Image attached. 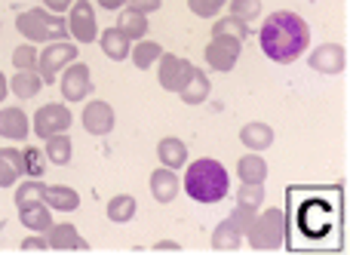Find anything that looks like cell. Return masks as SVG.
<instances>
[{"label": "cell", "instance_id": "cell-36", "mask_svg": "<svg viewBox=\"0 0 350 255\" xmlns=\"http://www.w3.org/2000/svg\"><path fill=\"white\" fill-rule=\"evenodd\" d=\"M12 65H16L18 71H34L37 68V46H31V43L16 46L12 49Z\"/></svg>", "mask_w": 350, "mask_h": 255}, {"label": "cell", "instance_id": "cell-12", "mask_svg": "<svg viewBox=\"0 0 350 255\" xmlns=\"http://www.w3.org/2000/svg\"><path fill=\"white\" fill-rule=\"evenodd\" d=\"M308 65L320 74H329V77H332V74H341L347 65V49L341 46V43H323L320 49L310 53Z\"/></svg>", "mask_w": 350, "mask_h": 255}, {"label": "cell", "instance_id": "cell-19", "mask_svg": "<svg viewBox=\"0 0 350 255\" xmlns=\"http://www.w3.org/2000/svg\"><path fill=\"white\" fill-rule=\"evenodd\" d=\"M18 222L34 234H46L49 225H53V213H49V206L40 200V203H31V206L18 209Z\"/></svg>", "mask_w": 350, "mask_h": 255}, {"label": "cell", "instance_id": "cell-41", "mask_svg": "<svg viewBox=\"0 0 350 255\" xmlns=\"http://www.w3.org/2000/svg\"><path fill=\"white\" fill-rule=\"evenodd\" d=\"M43 3H46L43 10H49V12H55V16H62V12H65L68 6L74 3V0H43Z\"/></svg>", "mask_w": 350, "mask_h": 255}, {"label": "cell", "instance_id": "cell-23", "mask_svg": "<svg viewBox=\"0 0 350 255\" xmlns=\"http://www.w3.org/2000/svg\"><path fill=\"white\" fill-rule=\"evenodd\" d=\"M114 28H120L123 34L129 37V40H145V34L151 31V25H148V16H142V12H135V10H123Z\"/></svg>", "mask_w": 350, "mask_h": 255}, {"label": "cell", "instance_id": "cell-16", "mask_svg": "<svg viewBox=\"0 0 350 255\" xmlns=\"http://www.w3.org/2000/svg\"><path fill=\"white\" fill-rule=\"evenodd\" d=\"M181 182L178 176H175V170H170V166H157V170L151 172V194L154 200L160 203H172L175 194H178Z\"/></svg>", "mask_w": 350, "mask_h": 255}, {"label": "cell", "instance_id": "cell-37", "mask_svg": "<svg viewBox=\"0 0 350 255\" xmlns=\"http://www.w3.org/2000/svg\"><path fill=\"white\" fill-rule=\"evenodd\" d=\"M187 6H191V12L193 16H200V18H212V16H218V12L228 6V0H187Z\"/></svg>", "mask_w": 350, "mask_h": 255}, {"label": "cell", "instance_id": "cell-15", "mask_svg": "<svg viewBox=\"0 0 350 255\" xmlns=\"http://www.w3.org/2000/svg\"><path fill=\"white\" fill-rule=\"evenodd\" d=\"M31 133L28 114L22 108H3L0 111V135L10 142H25Z\"/></svg>", "mask_w": 350, "mask_h": 255}, {"label": "cell", "instance_id": "cell-44", "mask_svg": "<svg viewBox=\"0 0 350 255\" xmlns=\"http://www.w3.org/2000/svg\"><path fill=\"white\" fill-rule=\"evenodd\" d=\"M6 92H10V80H6V74H0V102L6 98Z\"/></svg>", "mask_w": 350, "mask_h": 255}, {"label": "cell", "instance_id": "cell-9", "mask_svg": "<svg viewBox=\"0 0 350 255\" xmlns=\"http://www.w3.org/2000/svg\"><path fill=\"white\" fill-rule=\"evenodd\" d=\"M240 49H243V40L230 34H212L209 46H206V62H209L212 71H230L240 59Z\"/></svg>", "mask_w": 350, "mask_h": 255}, {"label": "cell", "instance_id": "cell-38", "mask_svg": "<svg viewBox=\"0 0 350 255\" xmlns=\"http://www.w3.org/2000/svg\"><path fill=\"white\" fill-rule=\"evenodd\" d=\"M255 215H258V209H249V206H240V203H237L234 213H230L228 219H230V225H234L237 231H240L243 237H246V231H249V225L255 222Z\"/></svg>", "mask_w": 350, "mask_h": 255}, {"label": "cell", "instance_id": "cell-3", "mask_svg": "<svg viewBox=\"0 0 350 255\" xmlns=\"http://www.w3.org/2000/svg\"><path fill=\"white\" fill-rule=\"evenodd\" d=\"M230 188V176L228 170H224L218 160H193L191 166H187L185 172V191L191 200L197 203H218L224 200V194H228Z\"/></svg>", "mask_w": 350, "mask_h": 255}, {"label": "cell", "instance_id": "cell-33", "mask_svg": "<svg viewBox=\"0 0 350 255\" xmlns=\"http://www.w3.org/2000/svg\"><path fill=\"white\" fill-rule=\"evenodd\" d=\"M46 154L43 151H37V148H25L22 151V166H25V176H31V178H40L43 172H46Z\"/></svg>", "mask_w": 350, "mask_h": 255}, {"label": "cell", "instance_id": "cell-6", "mask_svg": "<svg viewBox=\"0 0 350 255\" xmlns=\"http://www.w3.org/2000/svg\"><path fill=\"white\" fill-rule=\"evenodd\" d=\"M71 62H77V46L68 43V40H53L43 53H37V68L34 71L40 74L43 86H46V83H55L59 71H65Z\"/></svg>", "mask_w": 350, "mask_h": 255}, {"label": "cell", "instance_id": "cell-27", "mask_svg": "<svg viewBox=\"0 0 350 255\" xmlns=\"http://www.w3.org/2000/svg\"><path fill=\"white\" fill-rule=\"evenodd\" d=\"M10 86H12V96L28 102V98H37V92L43 90V80H40L37 71H18Z\"/></svg>", "mask_w": 350, "mask_h": 255}, {"label": "cell", "instance_id": "cell-24", "mask_svg": "<svg viewBox=\"0 0 350 255\" xmlns=\"http://www.w3.org/2000/svg\"><path fill=\"white\" fill-rule=\"evenodd\" d=\"M157 157H160V163L163 166H170V170H178V166H185V160H187V145L181 139H160V145H157Z\"/></svg>", "mask_w": 350, "mask_h": 255}, {"label": "cell", "instance_id": "cell-14", "mask_svg": "<svg viewBox=\"0 0 350 255\" xmlns=\"http://www.w3.org/2000/svg\"><path fill=\"white\" fill-rule=\"evenodd\" d=\"M46 246L55 250V252H86L90 250V243L77 234V228L74 225H55V222L46 231Z\"/></svg>", "mask_w": 350, "mask_h": 255}, {"label": "cell", "instance_id": "cell-11", "mask_svg": "<svg viewBox=\"0 0 350 255\" xmlns=\"http://www.w3.org/2000/svg\"><path fill=\"white\" fill-rule=\"evenodd\" d=\"M157 62H160V74H157L160 86H163L166 92H181V86L191 80L193 65L187 59H178V55H172V53H163Z\"/></svg>", "mask_w": 350, "mask_h": 255}, {"label": "cell", "instance_id": "cell-29", "mask_svg": "<svg viewBox=\"0 0 350 255\" xmlns=\"http://www.w3.org/2000/svg\"><path fill=\"white\" fill-rule=\"evenodd\" d=\"M135 209H139V203H135L133 194H117L108 203V219L117 222V225H126V222L135 219Z\"/></svg>", "mask_w": 350, "mask_h": 255}, {"label": "cell", "instance_id": "cell-2", "mask_svg": "<svg viewBox=\"0 0 350 255\" xmlns=\"http://www.w3.org/2000/svg\"><path fill=\"white\" fill-rule=\"evenodd\" d=\"M258 43H261V53L271 62H277V65H292L295 59H301V55L308 53L310 28L298 12L280 10L265 18Z\"/></svg>", "mask_w": 350, "mask_h": 255}, {"label": "cell", "instance_id": "cell-42", "mask_svg": "<svg viewBox=\"0 0 350 255\" xmlns=\"http://www.w3.org/2000/svg\"><path fill=\"white\" fill-rule=\"evenodd\" d=\"M154 252H181V246L175 240H157L154 243Z\"/></svg>", "mask_w": 350, "mask_h": 255}, {"label": "cell", "instance_id": "cell-43", "mask_svg": "<svg viewBox=\"0 0 350 255\" xmlns=\"http://www.w3.org/2000/svg\"><path fill=\"white\" fill-rule=\"evenodd\" d=\"M96 3H98V6H105V10L111 12V10H120V6L126 3V0H96Z\"/></svg>", "mask_w": 350, "mask_h": 255}, {"label": "cell", "instance_id": "cell-22", "mask_svg": "<svg viewBox=\"0 0 350 255\" xmlns=\"http://www.w3.org/2000/svg\"><path fill=\"white\" fill-rule=\"evenodd\" d=\"M178 96H181V102H185V105H200V102H206V98H209V77H206L200 68H193L191 80L181 86Z\"/></svg>", "mask_w": 350, "mask_h": 255}, {"label": "cell", "instance_id": "cell-25", "mask_svg": "<svg viewBox=\"0 0 350 255\" xmlns=\"http://www.w3.org/2000/svg\"><path fill=\"white\" fill-rule=\"evenodd\" d=\"M71 151H74V145H71V135H68V133L49 135L46 148H43L46 160H49V163H55V166H68V163H71Z\"/></svg>", "mask_w": 350, "mask_h": 255}, {"label": "cell", "instance_id": "cell-17", "mask_svg": "<svg viewBox=\"0 0 350 255\" xmlns=\"http://www.w3.org/2000/svg\"><path fill=\"white\" fill-rule=\"evenodd\" d=\"M96 40L102 43V53L108 55V59H114V62L129 59V53H133V40H129L120 28H105Z\"/></svg>", "mask_w": 350, "mask_h": 255}, {"label": "cell", "instance_id": "cell-1", "mask_svg": "<svg viewBox=\"0 0 350 255\" xmlns=\"http://www.w3.org/2000/svg\"><path fill=\"white\" fill-rule=\"evenodd\" d=\"M292 231L289 246L292 250H326L332 243V234L338 231V206L329 200L326 191H310L304 200L292 191Z\"/></svg>", "mask_w": 350, "mask_h": 255}, {"label": "cell", "instance_id": "cell-31", "mask_svg": "<svg viewBox=\"0 0 350 255\" xmlns=\"http://www.w3.org/2000/svg\"><path fill=\"white\" fill-rule=\"evenodd\" d=\"M237 203L249 209H258L265 203V182H243L237 191Z\"/></svg>", "mask_w": 350, "mask_h": 255}, {"label": "cell", "instance_id": "cell-30", "mask_svg": "<svg viewBox=\"0 0 350 255\" xmlns=\"http://www.w3.org/2000/svg\"><path fill=\"white\" fill-rule=\"evenodd\" d=\"M163 55V49H160V43L154 40H135V53H129V59H133V65L139 68V71H148V68L154 65V62Z\"/></svg>", "mask_w": 350, "mask_h": 255}, {"label": "cell", "instance_id": "cell-20", "mask_svg": "<svg viewBox=\"0 0 350 255\" xmlns=\"http://www.w3.org/2000/svg\"><path fill=\"white\" fill-rule=\"evenodd\" d=\"M22 176H25L22 151H12V148H0V188H12V185H16Z\"/></svg>", "mask_w": 350, "mask_h": 255}, {"label": "cell", "instance_id": "cell-40", "mask_svg": "<svg viewBox=\"0 0 350 255\" xmlns=\"http://www.w3.org/2000/svg\"><path fill=\"white\" fill-rule=\"evenodd\" d=\"M126 3H129V10L148 16V12H157L160 10V3H163V0H126Z\"/></svg>", "mask_w": 350, "mask_h": 255}, {"label": "cell", "instance_id": "cell-39", "mask_svg": "<svg viewBox=\"0 0 350 255\" xmlns=\"http://www.w3.org/2000/svg\"><path fill=\"white\" fill-rule=\"evenodd\" d=\"M46 237L43 234H31V237L22 240V252H46Z\"/></svg>", "mask_w": 350, "mask_h": 255}, {"label": "cell", "instance_id": "cell-26", "mask_svg": "<svg viewBox=\"0 0 350 255\" xmlns=\"http://www.w3.org/2000/svg\"><path fill=\"white\" fill-rule=\"evenodd\" d=\"M237 176H240V182H265V178H267L265 157H261L258 151L240 157V163H237Z\"/></svg>", "mask_w": 350, "mask_h": 255}, {"label": "cell", "instance_id": "cell-7", "mask_svg": "<svg viewBox=\"0 0 350 255\" xmlns=\"http://www.w3.org/2000/svg\"><path fill=\"white\" fill-rule=\"evenodd\" d=\"M74 114L68 105H59V102H49L43 105V108H37L34 114V133L40 135V139H49V135H59V133H68V126H71Z\"/></svg>", "mask_w": 350, "mask_h": 255}, {"label": "cell", "instance_id": "cell-5", "mask_svg": "<svg viewBox=\"0 0 350 255\" xmlns=\"http://www.w3.org/2000/svg\"><path fill=\"white\" fill-rule=\"evenodd\" d=\"M246 240L258 252L280 250L286 240V213L283 209H265L261 215H255V222L246 231Z\"/></svg>", "mask_w": 350, "mask_h": 255}, {"label": "cell", "instance_id": "cell-21", "mask_svg": "<svg viewBox=\"0 0 350 255\" xmlns=\"http://www.w3.org/2000/svg\"><path fill=\"white\" fill-rule=\"evenodd\" d=\"M240 142L249 151H267L273 145V129L267 123H246L240 129Z\"/></svg>", "mask_w": 350, "mask_h": 255}, {"label": "cell", "instance_id": "cell-8", "mask_svg": "<svg viewBox=\"0 0 350 255\" xmlns=\"http://www.w3.org/2000/svg\"><path fill=\"white\" fill-rule=\"evenodd\" d=\"M71 16H68V34L77 43H92L98 37V22H96V10H92L90 0H74Z\"/></svg>", "mask_w": 350, "mask_h": 255}, {"label": "cell", "instance_id": "cell-34", "mask_svg": "<svg viewBox=\"0 0 350 255\" xmlns=\"http://www.w3.org/2000/svg\"><path fill=\"white\" fill-rule=\"evenodd\" d=\"M212 34H230V37H237V40H246L249 28H246V22H240V18L224 16V18H218V22H215Z\"/></svg>", "mask_w": 350, "mask_h": 255}, {"label": "cell", "instance_id": "cell-10", "mask_svg": "<svg viewBox=\"0 0 350 255\" xmlns=\"http://www.w3.org/2000/svg\"><path fill=\"white\" fill-rule=\"evenodd\" d=\"M59 86H62V98H65V102H83V98L92 92L90 68H86L83 62H71V65L62 71Z\"/></svg>", "mask_w": 350, "mask_h": 255}, {"label": "cell", "instance_id": "cell-28", "mask_svg": "<svg viewBox=\"0 0 350 255\" xmlns=\"http://www.w3.org/2000/svg\"><path fill=\"white\" fill-rule=\"evenodd\" d=\"M240 240H243V234L237 231L234 225H230V219H224L221 225L212 231V250H218V252H234V250H240Z\"/></svg>", "mask_w": 350, "mask_h": 255}, {"label": "cell", "instance_id": "cell-4", "mask_svg": "<svg viewBox=\"0 0 350 255\" xmlns=\"http://www.w3.org/2000/svg\"><path fill=\"white\" fill-rule=\"evenodd\" d=\"M16 28L28 37L31 43H53V40H65L68 37V18L55 16L49 10H25L16 16Z\"/></svg>", "mask_w": 350, "mask_h": 255}, {"label": "cell", "instance_id": "cell-32", "mask_svg": "<svg viewBox=\"0 0 350 255\" xmlns=\"http://www.w3.org/2000/svg\"><path fill=\"white\" fill-rule=\"evenodd\" d=\"M43 200V182L40 178H28L16 188V206H31V203H40Z\"/></svg>", "mask_w": 350, "mask_h": 255}, {"label": "cell", "instance_id": "cell-13", "mask_svg": "<svg viewBox=\"0 0 350 255\" xmlns=\"http://www.w3.org/2000/svg\"><path fill=\"white\" fill-rule=\"evenodd\" d=\"M80 120H83V129L90 135H108L111 129H114V108H111L108 102H102V98L86 102Z\"/></svg>", "mask_w": 350, "mask_h": 255}, {"label": "cell", "instance_id": "cell-18", "mask_svg": "<svg viewBox=\"0 0 350 255\" xmlns=\"http://www.w3.org/2000/svg\"><path fill=\"white\" fill-rule=\"evenodd\" d=\"M43 203L59 213H74L80 206V194L68 185H43Z\"/></svg>", "mask_w": 350, "mask_h": 255}, {"label": "cell", "instance_id": "cell-35", "mask_svg": "<svg viewBox=\"0 0 350 255\" xmlns=\"http://www.w3.org/2000/svg\"><path fill=\"white\" fill-rule=\"evenodd\" d=\"M230 3V16L240 18V22H252L261 12V0H228Z\"/></svg>", "mask_w": 350, "mask_h": 255}]
</instances>
